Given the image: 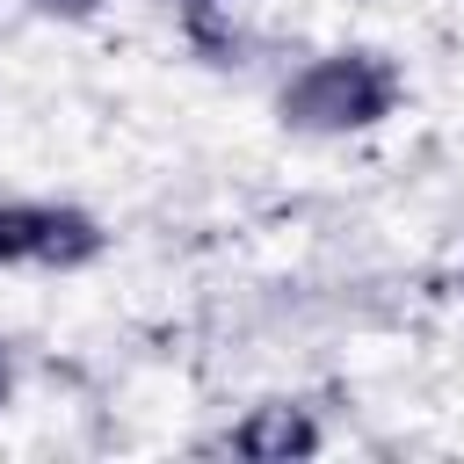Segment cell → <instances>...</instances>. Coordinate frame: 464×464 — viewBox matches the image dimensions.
<instances>
[{
	"label": "cell",
	"instance_id": "cell-2",
	"mask_svg": "<svg viewBox=\"0 0 464 464\" xmlns=\"http://www.w3.org/2000/svg\"><path fill=\"white\" fill-rule=\"evenodd\" d=\"M109 254V225L72 196H22L0 188V268L80 276Z\"/></svg>",
	"mask_w": 464,
	"mask_h": 464
},
{
	"label": "cell",
	"instance_id": "cell-5",
	"mask_svg": "<svg viewBox=\"0 0 464 464\" xmlns=\"http://www.w3.org/2000/svg\"><path fill=\"white\" fill-rule=\"evenodd\" d=\"M29 22H51V29H87V22H102V7L109 0H14Z\"/></svg>",
	"mask_w": 464,
	"mask_h": 464
},
{
	"label": "cell",
	"instance_id": "cell-3",
	"mask_svg": "<svg viewBox=\"0 0 464 464\" xmlns=\"http://www.w3.org/2000/svg\"><path fill=\"white\" fill-rule=\"evenodd\" d=\"M225 457L239 464H312L326 450V420L304 406V399H254L225 435H218Z\"/></svg>",
	"mask_w": 464,
	"mask_h": 464
},
{
	"label": "cell",
	"instance_id": "cell-6",
	"mask_svg": "<svg viewBox=\"0 0 464 464\" xmlns=\"http://www.w3.org/2000/svg\"><path fill=\"white\" fill-rule=\"evenodd\" d=\"M7 406H14V348L0 341V413H7Z\"/></svg>",
	"mask_w": 464,
	"mask_h": 464
},
{
	"label": "cell",
	"instance_id": "cell-4",
	"mask_svg": "<svg viewBox=\"0 0 464 464\" xmlns=\"http://www.w3.org/2000/svg\"><path fill=\"white\" fill-rule=\"evenodd\" d=\"M174 36L196 65L239 72L261 51V0H174Z\"/></svg>",
	"mask_w": 464,
	"mask_h": 464
},
{
	"label": "cell",
	"instance_id": "cell-1",
	"mask_svg": "<svg viewBox=\"0 0 464 464\" xmlns=\"http://www.w3.org/2000/svg\"><path fill=\"white\" fill-rule=\"evenodd\" d=\"M406 109V65L384 44H326L276 87V123L290 138H370Z\"/></svg>",
	"mask_w": 464,
	"mask_h": 464
}]
</instances>
